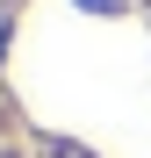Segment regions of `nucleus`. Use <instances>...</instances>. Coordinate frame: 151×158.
<instances>
[{
  "instance_id": "obj_1",
  "label": "nucleus",
  "mask_w": 151,
  "mask_h": 158,
  "mask_svg": "<svg viewBox=\"0 0 151 158\" xmlns=\"http://www.w3.org/2000/svg\"><path fill=\"white\" fill-rule=\"evenodd\" d=\"M86 7H94V15H115V7H122V0H86Z\"/></svg>"
},
{
  "instance_id": "obj_2",
  "label": "nucleus",
  "mask_w": 151,
  "mask_h": 158,
  "mask_svg": "<svg viewBox=\"0 0 151 158\" xmlns=\"http://www.w3.org/2000/svg\"><path fill=\"white\" fill-rule=\"evenodd\" d=\"M0 158H7V144H0Z\"/></svg>"
}]
</instances>
